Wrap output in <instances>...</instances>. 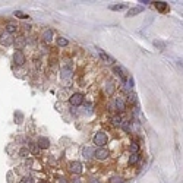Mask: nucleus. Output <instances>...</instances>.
I'll return each mask as SVG.
<instances>
[{
    "instance_id": "2",
    "label": "nucleus",
    "mask_w": 183,
    "mask_h": 183,
    "mask_svg": "<svg viewBox=\"0 0 183 183\" xmlns=\"http://www.w3.org/2000/svg\"><path fill=\"white\" fill-rule=\"evenodd\" d=\"M69 103L73 106V107H79L82 103H83V95L79 94V93H75L69 97Z\"/></svg>"
},
{
    "instance_id": "12",
    "label": "nucleus",
    "mask_w": 183,
    "mask_h": 183,
    "mask_svg": "<svg viewBox=\"0 0 183 183\" xmlns=\"http://www.w3.org/2000/svg\"><path fill=\"white\" fill-rule=\"evenodd\" d=\"M98 53H100V56H101V59L106 62V63H113L114 60H113V57H110L109 54H106L103 50H98Z\"/></svg>"
},
{
    "instance_id": "9",
    "label": "nucleus",
    "mask_w": 183,
    "mask_h": 183,
    "mask_svg": "<svg viewBox=\"0 0 183 183\" xmlns=\"http://www.w3.org/2000/svg\"><path fill=\"white\" fill-rule=\"evenodd\" d=\"M37 145H38V148L40 149H47L48 147H50V141H48V138H38V142H37Z\"/></svg>"
},
{
    "instance_id": "20",
    "label": "nucleus",
    "mask_w": 183,
    "mask_h": 183,
    "mask_svg": "<svg viewBox=\"0 0 183 183\" xmlns=\"http://www.w3.org/2000/svg\"><path fill=\"white\" fill-rule=\"evenodd\" d=\"M21 183H34V177H31V176H25V177H22Z\"/></svg>"
},
{
    "instance_id": "5",
    "label": "nucleus",
    "mask_w": 183,
    "mask_h": 183,
    "mask_svg": "<svg viewBox=\"0 0 183 183\" xmlns=\"http://www.w3.org/2000/svg\"><path fill=\"white\" fill-rule=\"evenodd\" d=\"M109 155H110V151H109L107 148H97V149L94 151V157H95L97 160H106Z\"/></svg>"
},
{
    "instance_id": "3",
    "label": "nucleus",
    "mask_w": 183,
    "mask_h": 183,
    "mask_svg": "<svg viewBox=\"0 0 183 183\" xmlns=\"http://www.w3.org/2000/svg\"><path fill=\"white\" fill-rule=\"evenodd\" d=\"M0 44L5 46V47L12 46V44H13V37H12V34H9V32L0 34Z\"/></svg>"
},
{
    "instance_id": "7",
    "label": "nucleus",
    "mask_w": 183,
    "mask_h": 183,
    "mask_svg": "<svg viewBox=\"0 0 183 183\" xmlns=\"http://www.w3.org/2000/svg\"><path fill=\"white\" fill-rule=\"evenodd\" d=\"M13 46H15L16 50L24 48L27 46V38L25 37H16V38H13Z\"/></svg>"
},
{
    "instance_id": "25",
    "label": "nucleus",
    "mask_w": 183,
    "mask_h": 183,
    "mask_svg": "<svg viewBox=\"0 0 183 183\" xmlns=\"http://www.w3.org/2000/svg\"><path fill=\"white\" fill-rule=\"evenodd\" d=\"M139 12H142V8H136V9L130 11V12H129V16H133L135 13H139Z\"/></svg>"
},
{
    "instance_id": "18",
    "label": "nucleus",
    "mask_w": 183,
    "mask_h": 183,
    "mask_svg": "<svg viewBox=\"0 0 183 183\" xmlns=\"http://www.w3.org/2000/svg\"><path fill=\"white\" fill-rule=\"evenodd\" d=\"M106 93H107V94H113V93H114V83H113V82H109V83H107Z\"/></svg>"
},
{
    "instance_id": "19",
    "label": "nucleus",
    "mask_w": 183,
    "mask_h": 183,
    "mask_svg": "<svg viewBox=\"0 0 183 183\" xmlns=\"http://www.w3.org/2000/svg\"><path fill=\"white\" fill-rule=\"evenodd\" d=\"M57 46H59V47H66V46H67V40L63 38V37L57 38Z\"/></svg>"
},
{
    "instance_id": "28",
    "label": "nucleus",
    "mask_w": 183,
    "mask_h": 183,
    "mask_svg": "<svg viewBox=\"0 0 183 183\" xmlns=\"http://www.w3.org/2000/svg\"><path fill=\"white\" fill-rule=\"evenodd\" d=\"M72 183H81V179H79V177H73Z\"/></svg>"
},
{
    "instance_id": "13",
    "label": "nucleus",
    "mask_w": 183,
    "mask_h": 183,
    "mask_svg": "<svg viewBox=\"0 0 183 183\" xmlns=\"http://www.w3.org/2000/svg\"><path fill=\"white\" fill-rule=\"evenodd\" d=\"M125 107H126V106H125V101H123L120 97H119V98H116V109H117L119 111H123V110H125Z\"/></svg>"
},
{
    "instance_id": "8",
    "label": "nucleus",
    "mask_w": 183,
    "mask_h": 183,
    "mask_svg": "<svg viewBox=\"0 0 183 183\" xmlns=\"http://www.w3.org/2000/svg\"><path fill=\"white\" fill-rule=\"evenodd\" d=\"M62 78L63 79H70L72 78V65H66L62 67Z\"/></svg>"
},
{
    "instance_id": "11",
    "label": "nucleus",
    "mask_w": 183,
    "mask_h": 183,
    "mask_svg": "<svg viewBox=\"0 0 183 183\" xmlns=\"http://www.w3.org/2000/svg\"><path fill=\"white\" fill-rule=\"evenodd\" d=\"M16 31H18V25H16V24H13V22H9V24L6 25V32L12 34V32H16Z\"/></svg>"
},
{
    "instance_id": "6",
    "label": "nucleus",
    "mask_w": 183,
    "mask_h": 183,
    "mask_svg": "<svg viewBox=\"0 0 183 183\" xmlns=\"http://www.w3.org/2000/svg\"><path fill=\"white\" fill-rule=\"evenodd\" d=\"M69 170L73 174H81L82 173V164L79 161H70L69 163Z\"/></svg>"
},
{
    "instance_id": "23",
    "label": "nucleus",
    "mask_w": 183,
    "mask_h": 183,
    "mask_svg": "<svg viewBox=\"0 0 183 183\" xmlns=\"http://www.w3.org/2000/svg\"><path fill=\"white\" fill-rule=\"evenodd\" d=\"M15 16H18V18H22V19H27V18H28V15H25L24 12H19V11H16V12H15Z\"/></svg>"
},
{
    "instance_id": "22",
    "label": "nucleus",
    "mask_w": 183,
    "mask_h": 183,
    "mask_svg": "<svg viewBox=\"0 0 183 183\" xmlns=\"http://www.w3.org/2000/svg\"><path fill=\"white\" fill-rule=\"evenodd\" d=\"M122 182H123V179H122V177H117V176H114V177L110 179V183H122Z\"/></svg>"
},
{
    "instance_id": "16",
    "label": "nucleus",
    "mask_w": 183,
    "mask_h": 183,
    "mask_svg": "<svg viewBox=\"0 0 183 183\" xmlns=\"http://www.w3.org/2000/svg\"><path fill=\"white\" fill-rule=\"evenodd\" d=\"M155 8H157L160 12H165L168 6H167V3H164V2H157V3H155Z\"/></svg>"
},
{
    "instance_id": "15",
    "label": "nucleus",
    "mask_w": 183,
    "mask_h": 183,
    "mask_svg": "<svg viewBox=\"0 0 183 183\" xmlns=\"http://www.w3.org/2000/svg\"><path fill=\"white\" fill-rule=\"evenodd\" d=\"M138 160H139V154H138V152H132V155L129 157V165L136 164V163H138Z\"/></svg>"
},
{
    "instance_id": "17",
    "label": "nucleus",
    "mask_w": 183,
    "mask_h": 183,
    "mask_svg": "<svg viewBox=\"0 0 183 183\" xmlns=\"http://www.w3.org/2000/svg\"><path fill=\"white\" fill-rule=\"evenodd\" d=\"M113 72H114L116 75H119V76H122V78L125 76V70H123V69H122L120 66H114V67H113Z\"/></svg>"
},
{
    "instance_id": "4",
    "label": "nucleus",
    "mask_w": 183,
    "mask_h": 183,
    "mask_svg": "<svg viewBox=\"0 0 183 183\" xmlns=\"http://www.w3.org/2000/svg\"><path fill=\"white\" fill-rule=\"evenodd\" d=\"M13 62H15L16 66H22V65L27 62V57H25V54H24L21 50H16V51L13 53Z\"/></svg>"
},
{
    "instance_id": "27",
    "label": "nucleus",
    "mask_w": 183,
    "mask_h": 183,
    "mask_svg": "<svg viewBox=\"0 0 183 183\" xmlns=\"http://www.w3.org/2000/svg\"><path fill=\"white\" fill-rule=\"evenodd\" d=\"M113 11H119V9H125V5H117V6H111Z\"/></svg>"
},
{
    "instance_id": "1",
    "label": "nucleus",
    "mask_w": 183,
    "mask_h": 183,
    "mask_svg": "<svg viewBox=\"0 0 183 183\" xmlns=\"http://www.w3.org/2000/svg\"><path fill=\"white\" fill-rule=\"evenodd\" d=\"M94 144L98 148H104V145L107 144V135L104 132H97L94 135Z\"/></svg>"
},
{
    "instance_id": "21",
    "label": "nucleus",
    "mask_w": 183,
    "mask_h": 183,
    "mask_svg": "<svg viewBox=\"0 0 183 183\" xmlns=\"http://www.w3.org/2000/svg\"><path fill=\"white\" fill-rule=\"evenodd\" d=\"M19 155H21V157H28V155H29V151H28V148H21V151H19Z\"/></svg>"
},
{
    "instance_id": "26",
    "label": "nucleus",
    "mask_w": 183,
    "mask_h": 183,
    "mask_svg": "<svg viewBox=\"0 0 183 183\" xmlns=\"http://www.w3.org/2000/svg\"><path fill=\"white\" fill-rule=\"evenodd\" d=\"M129 149H130L132 152H136V151H138V145H136V144H132V145L129 147Z\"/></svg>"
},
{
    "instance_id": "10",
    "label": "nucleus",
    "mask_w": 183,
    "mask_h": 183,
    "mask_svg": "<svg viewBox=\"0 0 183 183\" xmlns=\"http://www.w3.org/2000/svg\"><path fill=\"white\" fill-rule=\"evenodd\" d=\"M53 35H54V34H53V29H46L44 34H43V38H44L47 43H50V41L53 40Z\"/></svg>"
},
{
    "instance_id": "24",
    "label": "nucleus",
    "mask_w": 183,
    "mask_h": 183,
    "mask_svg": "<svg viewBox=\"0 0 183 183\" xmlns=\"http://www.w3.org/2000/svg\"><path fill=\"white\" fill-rule=\"evenodd\" d=\"M113 123H114V125H122L120 116H113Z\"/></svg>"
},
{
    "instance_id": "14",
    "label": "nucleus",
    "mask_w": 183,
    "mask_h": 183,
    "mask_svg": "<svg viewBox=\"0 0 183 183\" xmlns=\"http://www.w3.org/2000/svg\"><path fill=\"white\" fill-rule=\"evenodd\" d=\"M28 151H29L31 154H34V155H35V154H38V152H40V148H38V145H37V144L31 142V144H29V148H28Z\"/></svg>"
}]
</instances>
